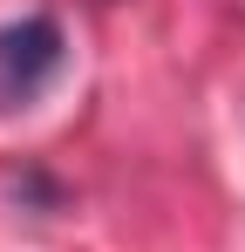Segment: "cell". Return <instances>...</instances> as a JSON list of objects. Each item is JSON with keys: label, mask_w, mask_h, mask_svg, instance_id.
Masks as SVG:
<instances>
[{"label": "cell", "mask_w": 245, "mask_h": 252, "mask_svg": "<svg viewBox=\"0 0 245 252\" xmlns=\"http://www.w3.org/2000/svg\"><path fill=\"white\" fill-rule=\"evenodd\" d=\"M68 34L55 14H21L0 28V109H28L41 89L61 75Z\"/></svg>", "instance_id": "1"}]
</instances>
